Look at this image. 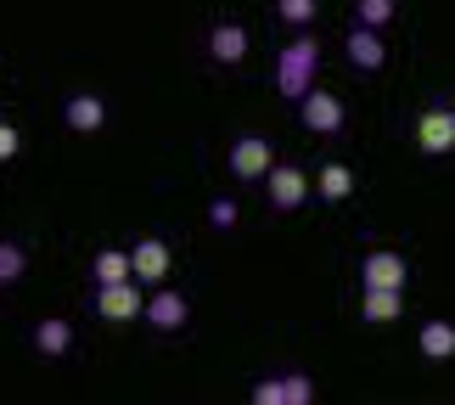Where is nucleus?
Listing matches in <instances>:
<instances>
[{"label": "nucleus", "mask_w": 455, "mask_h": 405, "mask_svg": "<svg viewBox=\"0 0 455 405\" xmlns=\"http://www.w3.org/2000/svg\"><path fill=\"white\" fill-rule=\"evenodd\" d=\"M394 12H399V0H355V28H388L394 23Z\"/></svg>", "instance_id": "a211bd4d"}, {"label": "nucleus", "mask_w": 455, "mask_h": 405, "mask_svg": "<svg viewBox=\"0 0 455 405\" xmlns=\"http://www.w3.org/2000/svg\"><path fill=\"white\" fill-rule=\"evenodd\" d=\"M315 68H321V45H315V34H299V40L275 57V91L287 101H304L315 91Z\"/></svg>", "instance_id": "f257e3e1"}, {"label": "nucleus", "mask_w": 455, "mask_h": 405, "mask_svg": "<svg viewBox=\"0 0 455 405\" xmlns=\"http://www.w3.org/2000/svg\"><path fill=\"white\" fill-rule=\"evenodd\" d=\"M23 271H28V248L23 242H0V288H12Z\"/></svg>", "instance_id": "6ab92c4d"}, {"label": "nucleus", "mask_w": 455, "mask_h": 405, "mask_svg": "<svg viewBox=\"0 0 455 405\" xmlns=\"http://www.w3.org/2000/svg\"><path fill=\"white\" fill-rule=\"evenodd\" d=\"M315 0H275V17H282V23H315Z\"/></svg>", "instance_id": "aec40b11"}, {"label": "nucleus", "mask_w": 455, "mask_h": 405, "mask_svg": "<svg viewBox=\"0 0 455 405\" xmlns=\"http://www.w3.org/2000/svg\"><path fill=\"white\" fill-rule=\"evenodd\" d=\"M416 349H422L427 360H450L455 355V327L450 321H427L422 332H416Z\"/></svg>", "instance_id": "2eb2a0df"}, {"label": "nucleus", "mask_w": 455, "mask_h": 405, "mask_svg": "<svg viewBox=\"0 0 455 405\" xmlns=\"http://www.w3.org/2000/svg\"><path fill=\"white\" fill-rule=\"evenodd\" d=\"M34 349H40V355H68V349H74V327L62 321V315H45L40 327H34Z\"/></svg>", "instance_id": "4468645a"}, {"label": "nucleus", "mask_w": 455, "mask_h": 405, "mask_svg": "<svg viewBox=\"0 0 455 405\" xmlns=\"http://www.w3.org/2000/svg\"><path fill=\"white\" fill-rule=\"evenodd\" d=\"M399 310H405V293H365V298H360V315H365L371 327L399 321Z\"/></svg>", "instance_id": "f3484780"}, {"label": "nucleus", "mask_w": 455, "mask_h": 405, "mask_svg": "<svg viewBox=\"0 0 455 405\" xmlns=\"http://www.w3.org/2000/svg\"><path fill=\"white\" fill-rule=\"evenodd\" d=\"M299 118H304V130H315V135H338L343 130V101L331 91H309L299 101Z\"/></svg>", "instance_id": "0eeeda50"}, {"label": "nucleus", "mask_w": 455, "mask_h": 405, "mask_svg": "<svg viewBox=\"0 0 455 405\" xmlns=\"http://www.w3.org/2000/svg\"><path fill=\"white\" fill-rule=\"evenodd\" d=\"M208 225H214V231H231V225H236V203L214 198V203H208Z\"/></svg>", "instance_id": "4be33fe9"}, {"label": "nucleus", "mask_w": 455, "mask_h": 405, "mask_svg": "<svg viewBox=\"0 0 455 405\" xmlns=\"http://www.w3.org/2000/svg\"><path fill=\"white\" fill-rule=\"evenodd\" d=\"M147 321L157 327V332H180L186 321H191V298L186 293H169V288H157V293H147Z\"/></svg>", "instance_id": "423d86ee"}, {"label": "nucleus", "mask_w": 455, "mask_h": 405, "mask_svg": "<svg viewBox=\"0 0 455 405\" xmlns=\"http://www.w3.org/2000/svg\"><path fill=\"white\" fill-rule=\"evenodd\" d=\"M17 147H23V135H17V125H6V118H0V164H12V158H17Z\"/></svg>", "instance_id": "b1692460"}, {"label": "nucleus", "mask_w": 455, "mask_h": 405, "mask_svg": "<svg viewBox=\"0 0 455 405\" xmlns=\"http://www.w3.org/2000/svg\"><path fill=\"white\" fill-rule=\"evenodd\" d=\"M282 394H287V405H315V383L304 372H292V377H282Z\"/></svg>", "instance_id": "412c9836"}, {"label": "nucleus", "mask_w": 455, "mask_h": 405, "mask_svg": "<svg viewBox=\"0 0 455 405\" xmlns=\"http://www.w3.org/2000/svg\"><path fill=\"white\" fill-rule=\"evenodd\" d=\"M208 57H214L220 68H236L242 57H248V28L242 23H214L208 28Z\"/></svg>", "instance_id": "f8f14e48"}, {"label": "nucleus", "mask_w": 455, "mask_h": 405, "mask_svg": "<svg viewBox=\"0 0 455 405\" xmlns=\"http://www.w3.org/2000/svg\"><path fill=\"white\" fill-rule=\"evenodd\" d=\"M265 186H270V208H282V215H292V208L309 203V174L299 164H275L265 174Z\"/></svg>", "instance_id": "39448f33"}, {"label": "nucleus", "mask_w": 455, "mask_h": 405, "mask_svg": "<svg viewBox=\"0 0 455 405\" xmlns=\"http://www.w3.org/2000/svg\"><path fill=\"white\" fill-rule=\"evenodd\" d=\"M343 57L360 68V74H377L382 62H388V40H382L377 28H348V40H343Z\"/></svg>", "instance_id": "9d476101"}, {"label": "nucleus", "mask_w": 455, "mask_h": 405, "mask_svg": "<svg viewBox=\"0 0 455 405\" xmlns=\"http://www.w3.org/2000/svg\"><path fill=\"white\" fill-rule=\"evenodd\" d=\"M405 254H394V248H371L360 259V281H365V293H405Z\"/></svg>", "instance_id": "f03ea898"}, {"label": "nucleus", "mask_w": 455, "mask_h": 405, "mask_svg": "<svg viewBox=\"0 0 455 405\" xmlns=\"http://www.w3.org/2000/svg\"><path fill=\"white\" fill-rule=\"evenodd\" d=\"M450 118H455V108H450Z\"/></svg>", "instance_id": "393cba45"}, {"label": "nucleus", "mask_w": 455, "mask_h": 405, "mask_svg": "<svg viewBox=\"0 0 455 405\" xmlns=\"http://www.w3.org/2000/svg\"><path fill=\"white\" fill-rule=\"evenodd\" d=\"M169 265H174V254H169L164 237H141V242L130 248V276H135V288H164Z\"/></svg>", "instance_id": "7ed1b4c3"}, {"label": "nucleus", "mask_w": 455, "mask_h": 405, "mask_svg": "<svg viewBox=\"0 0 455 405\" xmlns=\"http://www.w3.org/2000/svg\"><path fill=\"white\" fill-rule=\"evenodd\" d=\"M253 405H287V394H282V377H265V383H253Z\"/></svg>", "instance_id": "5701e85b"}, {"label": "nucleus", "mask_w": 455, "mask_h": 405, "mask_svg": "<svg viewBox=\"0 0 455 405\" xmlns=\"http://www.w3.org/2000/svg\"><path fill=\"white\" fill-rule=\"evenodd\" d=\"M416 147H422L427 158H444L455 147V118H450V108H427L422 118H416Z\"/></svg>", "instance_id": "1a4fd4ad"}, {"label": "nucleus", "mask_w": 455, "mask_h": 405, "mask_svg": "<svg viewBox=\"0 0 455 405\" xmlns=\"http://www.w3.org/2000/svg\"><path fill=\"white\" fill-rule=\"evenodd\" d=\"M91 276H96V288H124V281H135L130 276V248H101L91 259Z\"/></svg>", "instance_id": "ddd939ff"}, {"label": "nucleus", "mask_w": 455, "mask_h": 405, "mask_svg": "<svg viewBox=\"0 0 455 405\" xmlns=\"http://www.w3.org/2000/svg\"><path fill=\"white\" fill-rule=\"evenodd\" d=\"M147 310V293L124 281V288H96V315L101 321H135V315Z\"/></svg>", "instance_id": "6e6552de"}, {"label": "nucleus", "mask_w": 455, "mask_h": 405, "mask_svg": "<svg viewBox=\"0 0 455 405\" xmlns=\"http://www.w3.org/2000/svg\"><path fill=\"white\" fill-rule=\"evenodd\" d=\"M315 191H321L326 203H343L348 191H355V169H348V164H321V174H315Z\"/></svg>", "instance_id": "dca6fc26"}, {"label": "nucleus", "mask_w": 455, "mask_h": 405, "mask_svg": "<svg viewBox=\"0 0 455 405\" xmlns=\"http://www.w3.org/2000/svg\"><path fill=\"white\" fill-rule=\"evenodd\" d=\"M225 164H231L236 181H265V174L275 169V152H270V141H265V135H236Z\"/></svg>", "instance_id": "20e7f679"}, {"label": "nucleus", "mask_w": 455, "mask_h": 405, "mask_svg": "<svg viewBox=\"0 0 455 405\" xmlns=\"http://www.w3.org/2000/svg\"><path fill=\"white\" fill-rule=\"evenodd\" d=\"M62 118H68V130H79V135H96L101 125H108V101H101L96 91H74L62 101Z\"/></svg>", "instance_id": "9b49d317"}]
</instances>
